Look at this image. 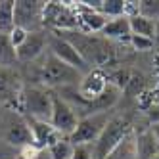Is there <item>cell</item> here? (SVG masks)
<instances>
[{"mask_svg": "<svg viewBox=\"0 0 159 159\" xmlns=\"http://www.w3.org/2000/svg\"><path fill=\"white\" fill-rule=\"evenodd\" d=\"M0 140H4L6 144L17 148V150L25 146H33V134L25 115L4 107L2 115H0Z\"/></svg>", "mask_w": 159, "mask_h": 159, "instance_id": "cell-1", "label": "cell"}, {"mask_svg": "<svg viewBox=\"0 0 159 159\" xmlns=\"http://www.w3.org/2000/svg\"><path fill=\"white\" fill-rule=\"evenodd\" d=\"M130 134H132V127H130L129 119L111 117L109 123L106 125V129L98 136V140L92 144L94 159H106L123 140H127Z\"/></svg>", "mask_w": 159, "mask_h": 159, "instance_id": "cell-2", "label": "cell"}, {"mask_svg": "<svg viewBox=\"0 0 159 159\" xmlns=\"http://www.w3.org/2000/svg\"><path fill=\"white\" fill-rule=\"evenodd\" d=\"M40 79L46 86H61V88H73L79 86L81 83V71H77L75 67L63 63L56 56L48 54L40 65Z\"/></svg>", "mask_w": 159, "mask_h": 159, "instance_id": "cell-3", "label": "cell"}, {"mask_svg": "<svg viewBox=\"0 0 159 159\" xmlns=\"http://www.w3.org/2000/svg\"><path fill=\"white\" fill-rule=\"evenodd\" d=\"M54 104V92L42 86H27L21 92V113L27 119L50 123Z\"/></svg>", "mask_w": 159, "mask_h": 159, "instance_id": "cell-4", "label": "cell"}, {"mask_svg": "<svg viewBox=\"0 0 159 159\" xmlns=\"http://www.w3.org/2000/svg\"><path fill=\"white\" fill-rule=\"evenodd\" d=\"M109 115L107 111H100V113H92V115H84L79 119L77 129L71 132L69 142L73 146H84V144H94L98 140V136L102 134V130L106 129V125L109 123Z\"/></svg>", "mask_w": 159, "mask_h": 159, "instance_id": "cell-5", "label": "cell"}, {"mask_svg": "<svg viewBox=\"0 0 159 159\" xmlns=\"http://www.w3.org/2000/svg\"><path fill=\"white\" fill-rule=\"evenodd\" d=\"M21 92L23 86L16 71L12 67H0V106L21 113Z\"/></svg>", "mask_w": 159, "mask_h": 159, "instance_id": "cell-6", "label": "cell"}, {"mask_svg": "<svg viewBox=\"0 0 159 159\" xmlns=\"http://www.w3.org/2000/svg\"><path fill=\"white\" fill-rule=\"evenodd\" d=\"M79 115L75 107L61 96L54 94V104H52V115H50V125L58 130L63 138H69L71 132L77 129Z\"/></svg>", "mask_w": 159, "mask_h": 159, "instance_id": "cell-7", "label": "cell"}, {"mask_svg": "<svg viewBox=\"0 0 159 159\" xmlns=\"http://www.w3.org/2000/svg\"><path fill=\"white\" fill-rule=\"evenodd\" d=\"M48 46H50V54L56 56L58 60H61L63 63L75 67L77 71H86V65L88 61H84V58L81 54H79V50L75 48V44L69 42L67 39H61V37H52L48 40Z\"/></svg>", "mask_w": 159, "mask_h": 159, "instance_id": "cell-8", "label": "cell"}, {"mask_svg": "<svg viewBox=\"0 0 159 159\" xmlns=\"http://www.w3.org/2000/svg\"><path fill=\"white\" fill-rule=\"evenodd\" d=\"M44 12V4L42 2H14V23L16 27H21L25 31H37L35 25L39 23L40 14Z\"/></svg>", "mask_w": 159, "mask_h": 159, "instance_id": "cell-9", "label": "cell"}, {"mask_svg": "<svg viewBox=\"0 0 159 159\" xmlns=\"http://www.w3.org/2000/svg\"><path fill=\"white\" fill-rule=\"evenodd\" d=\"M109 83H107V79L106 75L102 73V71H90L86 77L81 79V83H79V98L84 100L86 104H90V102H94L98 100L102 94L107 90Z\"/></svg>", "mask_w": 159, "mask_h": 159, "instance_id": "cell-10", "label": "cell"}, {"mask_svg": "<svg viewBox=\"0 0 159 159\" xmlns=\"http://www.w3.org/2000/svg\"><path fill=\"white\" fill-rule=\"evenodd\" d=\"M27 123H29V129H31V134H33V146H37L39 150H48L50 146H54L56 142H60L63 138V136L46 121L27 119Z\"/></svg>", "mask_w": 159, "mask_h": 159, "instance_id": "cell-11", "label": "cell"}, {"mask_svg": "<svg viewBox=\"0 0 159 159\" xmlns=\"http://www.w3.org/2000/svg\"><path fill=\"white\" fill-rule=\"evenodd\" d=\"M48 44V39L40 31H31L27 39L23 40L19 48H16V58L17 61H35L39 56H42L44 48Z\"/></svg>", "mask_w": 159, "mask_h": 159, "instance_id": "cell-12", "label": "cell"}, {"mask_svg": "<svg viewBox=\"0 0 159 159\" xmlns=\"http://www.w3.org/2000/svg\"><path fill=\"white\" fill-rule=\"evenodd\" d=\"M134 146H136V159H155L159 155L157 142L150 129L134 136Z\"/></svg>", "mask_w": 159, "mask_h": 159, "instance_id": "cell-13", "label": "cell"}, {"mask_svg": "<svg viewBox=\"0 0 159 159\" xmlns=\"http://www.w3.org/2000/svg\"><path fill=\"white\" fill-rule=\"evenodd\" d=\"M102 35H106L107 39H117V40H130V23L127 16L113 17L109 19L106 27L102 29Z\"/></svg>", "mask_w": 159, "mask_h": 159, "instance_id": "cell-14", "label": "cell"}, {"mask_svg": "<svg viewBox=\"0 0 159 159\" xmlns=\"http://www.w3.org/2000/svg\"><path fill=\"white\" fill-rule=\"evenodd\" d=\"M79 19L83 21V25L88 31H94V33H98V31L102 33V29H104L106 23H107V17L102 14L100 10H92V8H88L84 4H81V16H79Z\"/></svg>", "mask_w": 159, "mask_h": 159, "instance_id": "cell-15", "label": "cell"}, {"mask_svg": "<svg viewBox=\"0 0 159 159\" xmlns=\"http://www.w3.org/2000/svg\"><path fill=\"white\" fill-rule=\"evenodd\" d=\"M129 23H130V35H138V37H146L153 40L155 21L148 19L144 16H134V17H129Z\"/></svg>", "mask_w": 159, "mask_h": 159, "instance_id": "cell-16", "label": "cell"}, {"mask_svg": "<svg viewBox=\"0 0 159 159\" xmlns=\"http://www.w3.org/2000/svg\"><path fill=\"white\" fill-rule=\"evenodd\" d=\"M14 27H16V23H14V2L12 0H4V2H0V35L8 37Z\"/></svg>", "mask_w": 159, "mask_h": 159, "instance_id": "cell-17", "label": "cell"}, {"mask_svg": "<svg viewBox=\"0 0 159 159\" xmlns=\"http://www.w3.org/2000/svg\"><path fill=\"white\" fill-rule=\"evenodd\" d=\"M75 152V146L69 142V138H61L60 142H56L54 146L48 148L50 159H71Z\"/></svg>", "mask_w": 159, "mask_h": 159, "instance_id": "cell-18", "label": "cell"}, {"mask_svg": "<svg viewBox=\"0 0 159 159\" xmlns=\"http://www.w3.org/2000/svg\"><path fill=\"white\" fill-rule=\"evenodd\" d=\"M14 61H17L16 48L10 44V39L6 35H0V67H12Z\"/></svg>", "mask_w": 159, "mask_h": 159, "instance_id": "cell-19", "label": "cell"}, {"mask_svg": "<svg viewBox=\"0 0 159 159\" xmlns=\"http://www.w3.org/2000/svg\"><path fill=\"white\" fill-rule=\"evenodd\" d=\"M125 0H104L100 4V12L104 14L106 17H121L125 16Z\"/></svg>", "mask_w": 159, "mask_h": 159, "instance_id": "cell-20", "label": "cell"}, {"mask_svg": "<svg viewBox=\"0 0 159 159\" xmlns=\"http://www.w3.org/2000/svg\"><path fill=\"white\" fill-rule=\"evenodd\" d=\"M140 16L157 21L159 19V2H140Z\"/></svg>", "mask_w": 159, "mask_h": 159, "instance_id": "cell-21", "label": "cell"}, {"mask_svg": "<svg viewBox=\"0 0 159 159\" xmlns=\"http://www.w3.org/2000/svg\"><path fill=\"white\" fill-rule=\"evenodd\" d=\"M129 42L132 44V48L138 50V52H146V50L153 48V40H152V39L138 37V35H130V40H129Z\"/></svg>", "mask_w": 159, "mask_h": 159, "instance_id": "cell-22", "label": "cell"}, {"mask_svg": "<svg viewBox=\"0 0 159 159\" xmlns=\"http://www.w3.org/2000/svg\"><path fill=\"white\" fill-rule=\"evenodd\" d=\"M27 35H29V31L21 29V27H14V29H12V33L8 35V39H10V44H12L14 48H19L21 44H23V40L27 39Z\"/></svg>", "mask_w": 159, "mask_h": 159, "instance_id": "cell-23", "label": "cell"}, {"mask_svg": "<svg viewBox=\"0 0 159 159\" xmlns=\"http://www.w3.org/2000/svg\"><path fill=\"white\" fill-rule=\"evenodd\" d=\"M17 157H19L17 148L6 144L4 140H0V159H17Z\"/></svg>", "mask_w": 159, "mask_h": 159, "instance_id": "cell-24", "label": "cell"}, {"mask_svg": "<svg viewBox=\"0 0 159 159\" xmlns=\"http://www.w3.org/2000/svg\"><path fill=\"white\" fill-rule=\"evenodd\" d=\"M71 159H94L92 153V144H84V146H75V152Z\"/></svg>", "mask_w": 159, "mask_h": 159, "instance_id": "cell-25", "label": "cell"}, {"mask_svg": "<svg viewBox=\"0 0 159 159\" xmlns=\"http://www.w3.org/2000/svg\"><path fill=\"white\" fill-rule=\"evenodd\" d=\"M148 115H150V119H152V125L153 123H159V106L150 107V109H148Z\"/></svg>", "mask_w": 159, "mask_h": 159, "instance_id": "cell-26", "label": "cell"}, {"mask_svg": "<svg viewBox=\"0 0 159 159\" xmlns=\"http://www.w3.org/2000/svg\"><path fill=\"white\" fill-rule=\"evenodd\" d=\"M150 132L153 134V138H155V142H157V148H159V123H153L152 127H150Z\"/></svg>", "mask_w": 159, "mask_h": 159, "instance_id": "cell-27", "label": "cell"}, {"mask_svg": "<svg viewBox=\"0 0 159 159\" xmlns=\"http://www.w3.org/2000/svg\"><path fill=\"white\" fill-rule=\"evenodd\" d=\"M153 44H159V19L155 21V33H153Z\"/></svg>", "mask_w": 159, "mask_h": 159, "instance_id": "cell-28", "label": "cell"}, {"mask_svg": "<svg viewBox=\"0 0 159 159\" xmlns=\"http://www.w3.org/2000/svg\"><path fill=\"white\" fill-rule=\"evenodd\" d=\"M2 109H4V107H2V106H0V115H2Z\"/></svg>", "mask_w": 159, "mask_h": 159, "instance_id": "cell-29", "label": "cell"}, {"mask_svg": "<svg viewBox=\"0 0 159 159\" xmlns=\"http://www.w3.org/2000/svg\"><path fill=\"white\" fill-rule=\"evenodd\" d=\"M155 159H159V155H157V157H155Z\"/></svg>", "mask_w": 159, "mask_h": 159, "instance_id": "cell-30", "label": "cell"}]
</instances>
